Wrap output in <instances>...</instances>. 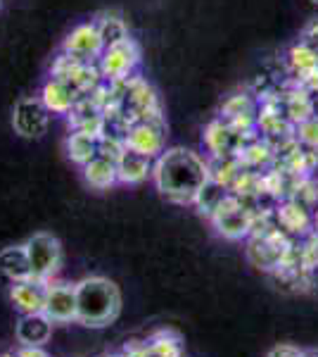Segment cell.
<instances>
[{"label": "cell", "instance_id": "cell-27", "mask_svg": "<svg viewBox=\"0 0 318 357\" xmlns=\"http://www.w3.org/2000/svg\"><path fill=\"white\" fill-rule=\"evenodd\" d=\"M266 357H306V353L304 350H299L297 345L280 343V345H276V348H271Z\"/></svg>", "mask_w": 318, "mask_h": 357}, {"label": "cell", "instance_id": "cell-18", "mask_svg": "<svg viewBox=\"0 0 318 357\" xmlns=\"http://www.w3.org/2000/svg\"><path fill=\"white\" fill-rule=\"evenodd\" d=\"M81 172H84L86 183H88L90 188H95V191H107V188L119 183L117 162L105 158V155H95L90 162H86L81 167Z\"/></svg>", "mask_w": 318, "mask_h": 357}, {"label": "cell", "instance_id": "cell-26", "mask_svg": "<svg viewBox=\"0 0 318 357\" xmlns=\"http://www.w3.org/2000/svg\"><path fill=\"white\" fill-rule=\"evenodd\" d=\"M304 291L311 293V296H318V262L304 269Z\"/></svg>", "mask_w": 318, "mask_h": 357}, {"label": "cell", "instance_id": "cell-9", "mask_svg": "<svg viewBox=\"0 0 318 357\" xmlns=\"http://www.w3.org/2000/svg\"><path fill=\"white\" fill-rule=\"evenodd\" d=\"M43 314L53 319V324H67L77 321V284L67 281H48L45 289Z\"/></svg>", "mask_w": 318, "mask_h": 357}, {"label": "cell", "instance_id": "cell-14", "mask_svg": "<svg viewBox=\"0 0 318 357\" xmlns=\"http://www.w3.org/2000/svg\"><path fill=\"white\" fill-rule=\"evenodd\" d=\"M38 98L50 110V114H69L72 112V107L79 102L81 93L69 82H65V79L50 77L48 82L43 84V89H40Z\"/></svg>", "mask_w": 318, "mask_h": 357}, {"label": "cell", "instance_id": "cell-28", "mask_svg": "<svg viewBox=\"0 0 318 357\" xmlns=\"http://www.w3.org/2000/svg\"><path fill=\"white\" fill-rule=\"evenodd\" d=\"M299 41L306 43L309 48H314L316 53H318V17H316V20H311L309 24L304 26L302 38H299Z\"/></svg>", "mask_w": 318, "mask_h": 357}, {"label": "cell", "instance_id": "cell-19", "mask_svg": "<svg viewBox=\"0 0 318 357\" xmlns=\"http://www.w3.org/2000/svg\"><path fill=\"white\" fill-rule=\"evenodd\" d=\"M0 274L8 276L10 281L31 279V264L24 245H8L0 250Z\"/></svg>", "mask_w": 318, "mask_h": 357}, {"label": "cell", "instance_id": "cell-17", "mask_svg": "<svg viewBox=\"0 0 318 357\" xmlns=\"http://www.w3.org/2000/svg\"><path fill=\"white\" fill-rule=\"evenodd\" d=\"M238 160L242 165V169H252V172H266L269 167H273L276 162V151L266 138L254 136L242 146V151L238 153Z\"/></svg>", "mask_w": 318, "mask_h": 357}, {"label": "cell", "instance_id": "cell-29", "mask_svg": "<svg viewBox=\"0 0 318 357\" xmlns=\"http://www.w3.org/2000/svg\"><path fill=\"white\" fill-rule=\"evenodd\" d=\"M17 357H50V355L45 353L40 345H22L19 353H17Z\"/></svg>", "mask_w": 318, "mask_h": 357}, {"label": "cell", "instance_id": "cell-32", "mask_svg": "<svg viewBox=\"0 0 318 357\" xmlns=\"http://www.w3.org/2000/svg\"><path fill=\"white\" fill-rule=\"evenodd\" d=\"M306 357H318V353L316 350H311V353H306Z\"/></svg>", "mask_w": 318, "mask_h": 357}, {"label": "cell", "instance_id": "cell-2", "mask_svg": "<svg viewBox=\"0 0 318 357\" xmlns=\"http://www.w3.org/2000/svg\"><path fill=\"white\" fill-rule=\"evenodd\" d=\"M121 312V293L105 276H86L77 284V321L88 329L109 326Z\"/></svg>", "mask_w": 318, "mask_h": 357}, {"label": "cell", "instance_id": "cell-24", "mask_svg": "<svg viewBox=\"0 0 318 357\" xmlns=\"http://www.w3.org/2000/svg\"><path fill=\"white\" fill-rule=\"evenodd\" d=\"M294 198L297 203H302L306 210H318V178L314 176H304L302 181L297 183V188H294V193L290 195Z\"/></svg>", "mask_w": 318, "mask_h": 357}, {"label": "cell", "instance_id": "cell-6", "mask_svg": "<svg viewBox=\"0 0 318 357\" xmlns=\"http://www.w3.org/2000/svg\"><path fill=\"white\" fill-rule=\"evenodd\" d=\"M218 236L228 241H242L250 236L252 229V212L242 205V200L235 193H228L223 203L216 207V212L209 217Z\"/></svg>", "mask_w": 318, "mask_h": 357}, {"label": "cell", "instance_id": "cell-16", "mask_svg": "<svg viewBox=\"0 0 318 357\" xmlns=\"http://www.w3.org/2000/svg\"><path fill=\"white\" fill-rule=\"evenodd\" d=\"M53 336V319L45 317L43 312L36 314H22L19 324H17V341L22 345H40L50 341Z\"/></svg>", "mask_w": 318, "mask_h": 357}, {"label": "cell", "instance_id": "cell-5", "mask_svg": "<svg viewBox=\"0 0 318 357\" xmlns=\"http://www.w3.org/2000/svg\"><path fill=\"white\" fill-rule=\"evenodd\" d=\"M33 279L50 281L62 267V245L53 234H33L24 243Z\"/></svg>", "mask_w": 318, "mask_h": 357}, {"label": "cell", "instance_id": "cell-13", "mask_svg": "<svg viewBox=\"0 0 318 357\" xmlns=\"http://www.w3.org/2000/svg\"><path fill=\"white\" fill-rule=\"evenodd\" d=\"M45 289H48V281L33 279V276L24 281H13V286H10V301H13L15 310L19 314L43 312Z\"/></svg>", "mask_w": 318, "mask_h": 357}, {"label": "cell", "instance_id": "cell-34", "mask_svg": "<svg viewBox=\"0 0 318 357\" xmlns=\"http://www.w3.org/2000/svg\"><path fill=\"white\" fill-rule=\"evenodd\" d=\"M311 3H314V5H318V0H311Z\"/></svg>", "mask_w": 318, "mask_h": 357}, {"label": "cell", "instance_id": "cell-8", "mask_svg": "<svg viewBox=\"0 0 318 357\" xmlns=\"http://www.w3.org/2000/svg\"><path fill=\"white\" fill-rule=\"evenodd\" d=\"M13 126L22 138H40L50 126V110L40 98H22L13 110Z\"/></svg>", "mask_w": 318, "mask_h": 357}, {"label": "cell", "instance_id": "cell-22", "mask_svg": "<svg viewBox=\"0 0 318 357\" xmlns=\"http://www.w3.org/2000/svg\"><path fill=\"white\" fill-rule=\"evenodd\" d=\"M95 24H97V31H100L105 48L107 45H114V43H121V41H126V38H131L129 24H126L124 17L117 13H102L95 20Z\"/></svg>", "mask_w": 318, "mask_h": 357}, {"label": "cell", "instance_id": "cell-7", "mask_svg": "<svg viewBox=\"0 0 318 357\" xmlns=\"http://www.w3.org/2000/svg\"><path fill=\"white\" fill-rule=\"evenodd\" d=\"M164 138H166V126L164 119H141V122H133L124 134L126 148L136 151L148 158H159L164 148Z\"/></svg>", "mask_w": 318, "mask_h": 357}, {"label": "cell", "instance_id": "cell-1", "mask_svg": "<svg viewBox=\"0 0 318 357\" xmlns=\"http://www.w3.org/2000/svg\"><path fill=\"white\" fill-rule=\"evenodd\" d=\"M152 181L161 198L173 205H193L200 188L209 181L207 160L188 148H169L154 158Z\"/></svg>", "mask_w": 318, "mask_h": 357}, {"label": "cell", "instance_id": "cell-12", "mask_svg": "<svg viewBox=\"0 0 318 357\" xmlns=\"http://www.w3.org/2000/svg\"><path fill=\"white\" fill-rule=\"evenodd\" d=\"M273 215L276 222H278V229L292 241L304 238L306 234H311V227H314V212L306 210L294 198H285L280 203H276Z\"/></svg>", "mask_w": 318, "mask_h": 357}, {"label": "cell", "instance_id": "cell-20", "mask_svg": "<svg viewBox=\"0 0 318 357\" xmlns=\"http://www.w3.org/2000/svg\"><path fill=\"white\" fill-rule=\"evenodd\" d=\"M65 151H67V158L72 160L74 165L84 167L97 155V136L74 129L65 141Z\"/></svg>", "mask_w": 318, "mask_h": 357}, {"label": "cell", "instance_id": "cell-11", "mask_svg": "<svg viewBox=\"0 0 318 357\" xmlns=\"http://www.w3.org/2000/svg\"><path fill=\"white\" fill-rule=\"evenodd\" d=\"M250 138L254 134H242V131H235L225 119H214V122L207 124L205 136H202V143H205L209 158H216V155H238L242 151Z\"/></svg>", "mask_w": 318, "mask_h": 357}, {"label": "cell", "instance_id": "cell-25", "mask_svg": "<svg viewBox=\"0 0 318 357\" xmlns=\"http://www.w3.org/2000/svg\"><path fill=\"white\" fill-rule=\"evenodd\" d=\"M294 138H297L302 146L318 151V117H309L294 126Z\"/></svg>", "mask_w": 318, "mask_h": 357}, {"label": "cell", "instance_id": "cell-23", "mask_svg": "<svg viewBox=\"0 0 318 357\" xmlns=\"http://www.w3.org/2000/svg\"><path fill=\"white\" fill-rule=\"evenodd\" d=\"M230 191L225 186H221V183H216V181H207L205 186L200 188V193L195 195V207H198V212L202 217H207V220H209V217L214 215V212H216V207L223 203V198L225 195H228Z\"/></svg>", "mask_w": 318, "mask_h": 357}, {"label": "cell", "instance_id": "cell-10", "mask_svg": "<svg viewBox=\"0 0 318 357\" xmlns=\"http://www.w3.org/2000/svg\"><path fill=\"white\" fill-rule=\"evenodd\" d=\"M102 50H105V43H102V36L97 31L95 22H86V24L74 26L67 33L65 43H62V53L77 57L81 62H97Z\"/></svg>", "mask_w": 318, "mask_h": 357}, {"label": "cell", "instance_id": "cell-15", "mask_svg": "<svg viewBox=\"0 0 318 357\" xmlns=\"http://www.w3.org/2000/svg\"><path fill=\"white\" fill-rule=\"evenodd\" d=\"M152 165H154L152 158H148V155H141V153L129 151V148H126V151L121 153V158L117 160L119 183L136 186V183H143L145 178H152Z\"/></svg>", "mask_w": 318, "mask_h": 357}, {"label": "cell", "instance_id": "cell-21", "mask_svg": "<svg viewBox=\"0 0 318 357\" xmlns=\"http://www.w3.org/2000/svg\"><path fill=\"white\" fill-rule=\"evenodd\" d=\"M207 169H209V178L216 183H221L230 191V186L235 183V178L242 172V165L238 155H216V158L207 160Z\"/></svg>", "mask_w": 318, "mask_h": 357}, {"label": "cell", "instance_id": "cell-31", "mask_svg": "<svg viewBox=\"0 0 318 357\" xmlns=\"http://www.w3.org/2000/svg\"><path fill=\"white\" fill-rule=\"evenodd\" d=\"M0 357H17V353H3Z\"/></svg>", "mask_w": 318, "mask_h": 357}, {"label": "cell", "instance_id": "cell-30", "mask_svg": "<svg viewBox=\"0 0 318 357\" xmlns=\"http://www.w3.org/2000/svg\"><path fill=\"white\" fill-rule=\"evenodd\" d=\"M311 231L318 236V210H314V227H311Z\"/></svg>", "mask_w": 318, "mask_h": 357}, {"label": "cell", "instance_id": "cell-3", "mask_svg": "<svg viewBox=\"0 0 318 357\" xmlns=\"http://www.w3.org/2000/svg\"><path fill=\"white\" fill-rule=\"evenodd\" d=\"M138 65H141V45L133 41V38L107 45V48L102 50L100 60H97V69H100V74H102V82H107V84L124 82V79L136 77Z\"/></svg>", "mask_w": 318, "mask_h": 357}, {"label": "cell", "instance_id": "cell-4", "mask_svg": "<svg viewBox=\"0 0 318 357\" xmlns=\"http://www.w3.org/2000/svg\"><path fill=\"white\" fill-rule=\"evenodd\" d=\"M290 245H292V238H287L283 231H271V234L247 236L245 252H247V260H250L252 267L271 274L283 264L287 250H290Z\"/></svg>", "mask_w": 318, "mask_h": 357}, {"label": "cell", "instance_id": "cell-33", "mask_svg": "<svg viewBox=\"0 0 318 357\" xmlns=\"http://www.w3.org/2000/svg\"><path fill=\"white\" fill-rule=\"evenodd\" d=\"M105 357H126L124 353H119V355H105Z\"/></svg>", "mask_w": 318, "mask_h": 357}]
</instances>
